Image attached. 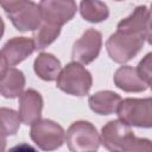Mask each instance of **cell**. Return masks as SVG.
<instances>
[{
    "label": "cell",
    "instance_id": "cell-1",
    "mask_svg": "<svg viewBox=\"0 0 152 152\" xmlns=\"http://www.w3.org/2000/svg\"><path fill=\"white\" fill-rule=\"evenodd\" d=\"M2 8L18 31H36L40 26L42 13L39 4L33 1H2Z\"/></svg>",
    "mask_w": 152,
    "mask_h": 152
},
{
    "label": "cell",
    "instance_id": "cell-2",
    "mask_svg": "<svg viewBox=\"0 0 152 152\" xmlns=\"http://www.w3.org/2000/svg\"><path fill=\"white\" fill-rule=\"evenodd\" d=\"M91 74L76 62L66 64L62 69L56 81V86L58 89L74 96L87 95L91 88Z\"/></svg>",
    "mask_w": 152,
    "mask_h": 152
},
{
    "label": "cell",
    "instance_id": "cell-3",
    "mask_svg": "<svg viewBox=\"0 0 152 152\" xmlns=\"http://www.w3.org/2000/svg\"><path fill=\"white\" fill-rule=\"evenodd\" d=\"M65 141L71 152H95L101 142L95 126L89 121H75L65 133Z\"/></svg>",
    "mask_w": 152,
    "mask_h": 152
},
{
    "label": "cell",
    "instance_id": "cell-4",
    "mask_svg": "<svg viewBox=\"0 0 152 152\" xmlns=\"http://www.w3.org/2000/svg\"><path fill=\"white\" fill-rule=\"evenodd\" d=\"M119 120L128 126L152 128V97L125 99L118 108Z\"/></svg>",
    "mask_w": 152,
    "mask_h": 152
},
{
    "label": "cell",
    "instance_id": "cell-5",
    "mask_svg": "<svg viewBox=\"0 0 152 152\" xmlns=\"http://www.w3.org/2000/svg\"><path fill=\"white\" fill-rule=\"evenodd\" d=\"M145 42V36L142 34H127L116 31L113 33L107 43V52L109 57L120 64L131 61L141 50Z\"/></svg>",
    "mask_w": 152,
    "mask_h": 152
},
{
    "label": "cell",
    "instance_id": "cell-6",
    "mask_svg": "<svg viewBox=\"0 0 152 152\" xmlns=\"http://www.w3.org/2000/svg\"><path fill=\"white\" fill-rule=\"evenodd\" d=\"M31 139L43 151H53L59 148L65 139L63 127L49 119H40L31 126Z\"/></svg>",
    "mask_w": 152,
    "mask_h": 152
},
{
    "label": "cell",
    "instance_id": "cell-7",
    "mask_svg": "<svg viewBox=\"0 0 152 152\" xmlns=\"http://www.w3.org/2000/svg\"><path fill=\"white\" fill-rule=\"evenodd\" d=\"M39 8L44 23L61 27L72 19L77 6L71 0H43L39 2Z\"/></svg>",
    "mask_w": 152,
    "mask_h": 152
},
{
    "label": "cell",
    "instance_id": "cell-8",
    "mask_svg": "<svg viewBox=\"0 0 152 152\" xmlns=\"http://www.w3.org/2000/svg\"><path fill=\"white\" fill-rule=\"evenodd\" d=\"M133 137L131 127L121 120H112L101 129V142L112 152H122Z\"/></svg>",
    "mask_w": 152,
    "mask_h": 152
},
{
    "label": "cell",
    "instance_id": "cell-9",
    "mask_svg": "<svg viewBox=\"0 0 152 152\" xmlns=\"http://www.w3.org/2000/svg\"><path fill=\"white\" fill-rule=\"evenodd\" d=\"M102 45V36L95 28L87 30L78 38L72 48V59L76 63L89 64L97 58Z\"/></svg>",
    "mask_w": 152,
    "mask_h": 152
},
{
    "label": "cell",
    "instance_id": "cell-10",
    "mask_svg": "<svg viewBox=\"0 0 152 152\" xmlns=\"http://www.w3.org/2000/svg\"><path fill=\"white\" fill-rule=\"evenodd\" d=\"M36 50L34 43L27 37H14L6 42L1 49V61L7 66H13L23 62Z\"/></svg>",
    "mask_w": 152,
    "mask_h": 152
},
{
    "label": "cell",
    "instance_id": "cell-11",
    "mask_svg": "<svg viewBox=\"0 0 152 152\" xmlns=\"http://www.w3.org/2000/svg\"><path fill=\"white\" fill-rule=\"evenodd\" d=\"M42 109L43 97L37 90L28 89L19 96V116L25 125H33L40 120Z\"/></svg>",
    "mask_w": 152,
    "mask_h": 152
},
{
    "label": "cell",
    "instance_id": "cell-12",
    "mask_svg": "<svg viewBox=\"0 0 152 152\" xmlns=\"http://www.w3.org/2000/svg\"><path fill=\"white\" fill-rule=\"evenodd\" d=\"M114 83L118 88L127 93H140L146 90L147 83L141 78L138 69L124 65L114 74Z\"/></svg>",
    "mask_w": 152,
    "mask_h": 152
},
{
    "label": "cell",
    "instance_id": "cell-13",
    "mask_svg": "<svg viewBox=\"0 0 152 152\" xmlns=\"http://www.w3.org/2000/svg\"><path fill=\"white\" fill-rule=\"evenodd\" d=\"M148 17H150V10H147L145 5L138 6L128 17H126L118 24L116 28L119 32L122 33L145 36Z\"/></svg>",
    "mask_w": 152,
    "mask_h": 152
},
{
    "label": "cell",
    "instance_id": "cell-14",
    "mask_svg": "<svg viewBox=\"0 0 152 152\" xmlns=\"http://www.w3.org/2000/svg\"><path fill=\"white\" fill-rule=\"evenodd\" d=\"M121 97L114 91L101 90L93 94L89 100V107L93 112L100 115H109L118 112V108L121 103Z\"/></svg>",
    "mask_w": 152,
    "mask_h": 152
},
{
    "label": "cell",
    "instance_id": "cell-15",
    "mask_svg": "<svg viewBox=\"0 0 152 152\" xmlns=\"http://www.w3.org/2000/svg\"><path fill=\"white\" fill-rule=\"evenodd\" d=\"M25 87V76L24 74L15 69L8 68L7 71L1 75L0 81V91L1 95L6 99H14L23 94Z\"/></svg>",
    "mask_w": 152,
    "mask_h": 152
},
{
    "label": "cell",
    "instance_id": "cell-16",
    "mask_svg": "<svg viewBox=\"0 0 152 152\" xmlns=\"http://www.w3.org/2000/svg\"><path fill=\"white\" fill-rule=\"evenodd\" d=\"M33 69L39 78L49 82L57 80L62 71L59 59L48 52H42L38 55V57L34 59Z\"/></svg>",
    "mask_w": 152,
    "mask_h": 152
},
{
    "label": "cell",
    "instance_id": "cell-17",
    "mask_svg": "<svg viewBox=\"0 0 152 152\" xmlns=\"http://www.w3.org/2000/svg\"><path fill=\"white\" fill-rule=\"evenodd\" d=\"M80 13L82 18L89 23H100L108 18V6L102 1H82L80 4Z\"/></svg>",
    "mask_w": 152,
    "mask_h": 152
},
{
    "label": "cell",
    "instance_id": "cell-18",
    "mask_svg": "<svg viewBox=\"0 0 152 152\" xmlns=\"http://www.w3.org/2000/svg\"><path fill=\"white\" fill-rule=\"evenodd\" d=\"M61 33V27L50 25V24H42L33 33L32 40L34 43L36 50H43L48 45H50L52 42L56 40V38Z\"/></svg>",
    "mask_w": 152,
    "mask_h": 152
},
{
    "label": "cell",
    "instance_id": "cell-19",
    "mask_svg": "<svg viewBox=\"0 0 152 152\" xmlns=\"http://www.w3.org/2000/svg\"><path fill=\"white\" fill-rule=\"evenodd\" d=\"M0 116H1V132L4 137L13 135L17 133L20 126V116L19 113H17L13 109L10 108H1L0 109Z\"/></svg>",
    "mask_w": 152,
    "mask_h": 152
},
{
    "label": "cell",
    "instance_id": "cell-20",
    "mask_svg": "<svg viewBox=\"0 0 152 152\" xmlns=\"http://www.w3.org/2000/svg\"><path fill=\"white\" fill-rule=\"evenodd\" d=\"M124 152H152V141L146 138H137L135 135L125 147Z\"/></svg>",
    "mask_w": 152,
    "mask_h": 152
},
{
    "label": "cell",
    "instance_id": "cell-21",
    "mask_svg": "<svg viewBox=\"0 0 152 152\" xmlns=\"http://www.w3.org/2000/svg\"><path fill=\"white\" fill-rule=\"evenodd\" d=\"M138 71L141 78L147 83H152V52H148L138 64Z\"/></svg>",
    "mask_w": 152,
    "mask_h": 152
},
{
    "label": "cell",
    "instance_id": "cell-22",
    "mask_svg": "<svg viewBox=\"0 0 152 152\" xmlns=\"http://www.w3.org/2000/svg\"><path fill=\"white\" fill-rule=\"evenodd\" d=\"M6 152H38V151L33 146H31L30 144L21 142V144H18V145L8 148Z\"/></svg>",
    "mask_w": 152,
    "mask_h": 152
},
{
    "label": "cell",
    "instance_id": "cell-23",
    "mask_svg": "<svg viewBox=\"0 0 152 152\" xmlns=\"http://www.w3.org/2000/svg\"><path fill=\"white\" fill-rule=\"evenodd\" d=\"M145 39L147 40V43L150 45H152V4H151V8H150V17H148L146 32H145Z\"/></svg>",
    "mask_w": 152,
    "mask_h": 152
},
{
    "label": "cell",
    "instance_id": "cell-24",
    "mask_svg": "<svg viewBox=\"0 0 152 152\" xmlns=\"http://www.w3.org/2000/svg\"><path fill=\"white\" fill-rule=\"evenodd\" d=\"M148 86H150V88H151V90H152V83H150Z\"/></svg>",
    "mask_w": 152,
    "mask_h": 152
}]
</instances>
